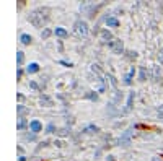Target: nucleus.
<instances>
[{
    "mask_svg": "<svg viewBox=\"0 0 163 161\" xmlns=\"http://www.w3.org/2000/svg\"><path fill=\"white\" fill-rule=\"evenodd\" d=\"M160 111H162V114H163V107H160Z\"/></svg>",
    "mask_w": 163,
    "mask_h": 161,
    "instance_id": "7c9ffc66",
    "label": "nucleus"
},
{
    "mask_svg": "<svg viewBox=\"0 0 163 161\" xmlns=\"http://www.w3.org/2000/svg\"><path fill=\"white\" fill-rule=\"evenodd\" d=\"M18 160H20V161H26V158H25V156H20Z\"/></svg>",
    "mask_w": 163,
    "mask_h": 161,
    "instance_id": "c756f323",
    "label": "nucleus"
},
{
    "mask_svg": "<svg viewBox=\"0 0 163 161\" xmlns=\"http://www.w3.org/2000/svg\"><path fill=\"white\" fill-rule=\"evenodd\" d=\"M158 60H160V64H163V49H160V52H158Z\"/></svg>",
    "mask_w": 163,
    "mask_h": 161,
    "instance_id": "b1692460",
    "label": "nucleus"
},
{
    "mask_svg": "<svg viewBox=\"0 0 163 161\" xmlns=\"http://www.w3.org/2000/svg\"><path fill=\"white\" fill-rule=\"evenodd\" d=\"M28 20L34 28H44L49 21V10L47 8H36L28 15Z\"/></svg>",
    "mask_w": 163,
    "mask_h": 161,
    "instance_id": "f257e3e1",
    "label": "nucleus"
},
{
    "mask_svg": "<svg viewBox=\"0 0 163 161\" xmlns=\"http://www.w3.org/2000/svg\"><path fill=\"white\" fill-rule=\"evenodd\" d=\"M16 112H18V116L20 117H23V116H26V114H30V109L25 107L23 104H18L16 106Z\"/></svg>",
    "mask_w": 163,
    "mask_h": 161,
    "instance_id": "0eeeda50",
    "label": "nucleus"
},
{
    "mask_svg": "<svg viewBox=\"0 0 163 161\" xmlns=\"http://www.w3.org/2000/svg\"><path fill=\"white\" fill-rule=\"evenodd\" d=\"M152 80L153 81L160 80V67H153L152 68Z\"/></svg>",
    "mask_w": 163,
    "mask_h": 161,
    "instance_id": "9b49d317",
    "label": "nucleus"
},
{
    "mask_svg": "<svg viewBox=\"0 0 163 161\" xmlns=\"http://www.w3.org/2000/svg\"><path fill=\"white\" fill-rule=\"evenodd\" d=\"M145 80H147V68L142 67L140 68V81H145Z\"/></svg>",
    "mask_w": 163,
    "mask_h": 161,
    "instance_id": "a211bd4d",
    "label": "nucleus"
},
{
    "mask_svg": "<svg viewBox=\"0 0 163 161\" xmlns=\"http://www.w3.org/2000/svg\"><path fill=\"white\" fill-rule=\"evenodd\" d=\"M90 130L98 132V127H96V125H90V127H87V129H85V132H90Z\"/></svg>",
    "mask_w": 163,
    "mask_h": 161,
    "instance_id": "5701e85b",
    "label": "nucleus"
},
{
    "mask_svg": "<svg viewBox=\"0 0 163 161\" xmlns=\"http://www.w3.org/2000/svg\"><path fill=\"white\" fill-rule=\"evenodd\" d=\"M134 73H135V70H134V68H132V70H131V72H129V73H127V75L124 76V83H126V85H131V83H132Z\"/></svg>",
    "mask_w": 163,
    "mask_h": 161,
    "instance_id": "ddd939ff",
    "label": "nucleus"
},
{
    "mask_svg": "<svg viewBox=\"0 0 163 161\" xmlns=\"http://www.w3.org/2000/svg\"><path fill=\"white\" fill-rule=\"evenodd\" d=\"M23 62H25V54H23L21 50H18V52H16V64H18V65H21Z\"/></svg>",
    "mask_w": 163,
    "mask_h": 161,
    "instance_id": "2eb2a0df",
    "label": "nucleus"
},
{
    "mask_svg": "<svg viewBox=\"0 0 163 161\" xmlns=\"http://www.w3.org/2000/svg\"><path fill=\"white\" fill-rule=\"evenodd\" d=\"M106 25L108 26H112V28H116V26H119V20H117V18H114V16H109V18H106Z\"/></svg>",
    "mask_w": 163,
    "mask_h": 161,
    "instance_id": "1a4fd4ad",
    "label": "nucleus"
},
{
    "mask_svg": "<svg viewBox=\"0 0 163 161\" xmlns=\"http://www.w3.org/2000/svg\"><path fill=\"white\" fill-rule=\"evenodd\" d=\"M54 33H56V36H59V38H65L67 36V31L64 30V28H56Z\"/></svg>",
    "mask_w": 163,
    "mask_h": 161,
    "instance_id": "dca6fc26",
    "label": "nucleus"
},
{
    "mask_svg": "<svg viewBox=\"0 0 163 161\" xmlns=\"http://www.w3.org/2000/svg\"><path fill=\"white\" fill-rule=\"evenodd\" d=\"M132 101H134V93L129 95V99H127V106H126V111H131L132 109Z\"/></svg>",
    "mask_w": 163,
    "mask_h": 161,
    "instance_id": "f3484780",
    "label": "nucleus"
},
{
    "mask_svg": "<svg viewBox=\"0 0 163 161\" xmlns=\"http://www.w3.org/2000/svg\"><path fill=\"white\" fill-rule=\"evenodd\" d=\"M26 127H28V121H26L25 117H20L18 122H16V129H18V130H25Z\"/></svg>",
    "mask_w": 163,
    "mask_h": 161,
    "instance_id": "6e6552de",
    "label": "nucleus"
},
{
    "mask_svg": "<svg viewBox=\"0 0 163 161\" xmlns=\"http://www.w3.org/2000/svg\"><path fill=\"white\" fill-rule=\"evenodd\" d=\"M87 98H90V99H93V101H96L98 99V95H95L93 91H90V93H87Z\"/></svg>",
    "mask_w": 163,
    "mask_h": 161,
    "instance_id": "412c9836",
    "label": "nucleus"
},
{
    "mask_svg": "<svg viewBox=\"0 0 163 161\" xmlns=\"http://www.w3.org/2000/svg\"><path fill=\"white\" fill-rule=\"evenodd\" d=\"M101 38H103L104 41H112V34H111L108 30H103V31H101Z\"/></svg>",
    "mask_w": 163,
    "mask_h": 161,
    "instance_id": "4468645a",
    "label": "nucleus"
},
{
    "mask_svg": "<svg viewBox=\"0 0 163 161\" xmlns=\"http://www.w3.org/2000/svg\"><path fill=\"white\" fill-rule=\"evenodd\" d=\"M109 49L112 54H122L124 52V42L121 39H112L109 42Z\"/></svg>",
    "mask_w": 163,
    "mask_h": 161,
    "instance_id": "20e7f679",
    "label": "nucleus"
},
{
    "mask_svg": "<svg viewBox=\"0 0 163 161\" xmlns=\"http://www.w3.org/2000/svg\"><path fill=\"white\" fill-rule=\"evenodd\" d=\"M26 72H28V73H36V72H39V65H38L36 62H33V64H30V65H28Z\"/></svg>",
    "mask_w": 163,
    "mask_h": 161,
    "instance_id": "9d476101",
    "label": "nucleus"
},
{
    "mask_svg": "<svg viewBox=\"0 0 163 161\" xmlns=\"http://www.w3.org/2000/svg\"><path fill=\"white\" fill-rule=\"evenodd\" d=\"M39 103L42 106H46V107H51L54 103H52V99L49 98V96H46V95H41V98H39Z\"/></svg>",
    "mask_w": 163,
    "mask_h": 161,
    "instance_id": "423d86ee",
    "label": "nucleus"
},
{
    "mask_svg": "<svg viewBox=\"0 0 163 161\" xmlns=\"http://www.w3.org/2000/svg\"><path fill=\"white\" fill-rule=\"evenodd\" d=\"M108 161H116V160H114V156H108Z\"/></svg>",
    "mask_w": 163,
    "mask_h": 161,
    "instance_id": "c85d7f7f",
    "label": "nucleus"
},
{
    "mask_svg": "<svg viewBox=\"0 0 163 161\" xmlns=\"http://www.w3.org/2000/svg\"><path fill=\"white\" fill-rule=\"evenodd\" d=\"M57 135H61V137H65V135H69V129H61V130L57 132Z\"/></svg>",
    "mask_w": 163,
    "mask_h": 161,
    "instance_id": "aec40b11",
    "label": "nucleus"
},
{
    "mask_svg": "<svg viewBox=\"0 0 163 161\" xmlns=\"http://www.w3.org/2000/svg\"><path fill=\"white\" fill-rule=\"evenodd\" d=\"M30 129L33 133H38V132L42 130V125H41V122L39 121H31L30 122Z\"/></svg>",
    "mask_w": 163,
    "mask_h": 161,
    "instance_id": "39448f33",
    "label": "nucleus"
},
{
    "mask_svg": "<svg viewBox=\"0 0 163 161\" xmlns=\"http://www.w3.org/2000/svg\"><path fill=\"white\" fill-rule=\"evenodd\" d=\"M30 86H31V88H33V90H39V86L36 85L34 81H31V83H30Z\"/></svg>",
    "mask_w": 163,
    "mask_h": 161,
    "instance_id": "a878e982",
    "label": "nucleus"
},
{
    "mask_svg": "<svg viewBox=\"0 0 163 161\" xmlns=\"http://www.w3.org/2000/svg\"><path fill=\"white\" fill-rule=\"evenodd\" d=\"M54 145L59 146V148H62V146H64V143H62V142H59V140H56V142H54Z\"/></svg>",
    "mask_w": 163,
    "mask_h": 161,
    "instance_id": "bb28decb",
    "label": "nucleus"
},
{
    "mask_svg": "<svg viewBox=\"0 0 163 161\" xmlns=\"http://www.w3.org/2000/svg\"><path fill=\"white\" fill-rule=\"evenodd\" d=\"M73 31H75V34L78 38H87L88 36V25L85 20H78L75 21V25H73Z\"/></svg>",
    "mask_w": 163,
    "mask_h": 161,
    "instance_id": "f03ea898",
    "label": "nucleus"
},
{
    "mask_svg": "<svg viewBox=\"0 0 163 161\" xmlns=\"http://www.w3.org/2000/svg\"><path fill=\"white\" fill-rule=\"evenodd\" d=\"M51 33H52L51 30H44V31H42V34H41V36H42V39H47V38L51 36Z\"/></svg>",
    "mask_w": 163,
    "mask_h": 161,
    "instance_id": "6ab92c4d",
    "label": "nucleus"
},
{
    "mask_svg": "<svg viewBox=\"0 0 163 161\" xmlns=\"http://www.w3.org/2000/svg\"><path fill=\"white\" fill-rule=\"evenodd\" d=\"M127 57H129V59H135V57H137V52H132V50H131Z\"/></svg>",
    "mask_w": 163,
    "mask_h": 161,
    "instance_id": "393cba45",
    "label": "nucleus"
},
{
    "mask_svg": "<svg viewBox=\"0 0 163 161\" xmlns=\"http://www.w3.org/2000/svg\"><path fill=\"white\" fill-rule=\"evenodd\" d=\"M20 41H21V44H25V46H30V44H31V41H33V38H31L30 34H21Z\"/></svg>",
    "mask_w": 163,
    "mask_h": 161,
    "instance_id": "f8f14e48",
    "label": "nucleus"
},
{
    "mask_svg": "<svg viewBox=\"0 0 163 161\" xmlns=\"http://www.w3.org/2000/svg\"><path fill=\"white\" fill-rule=\"evenodd\" d=\"M152 161H163V160H160L158 156H153V158H152Z\"/></svg>",
    "mask_w": 163,
    "mask_h": 161,
    "instance_id": "cd10ccee",
    "label": "nucleus"
},
{
    "mask_svg": "<svg viewBox=\"0 0 163 161\" xmlns=\"http://www.w3.org/2000/svg\"><path fill=\"white\" fill-rule=\"evenodd\" d=\"M46 130H47V133H51V132H54V130H56V127H54V124H49Z\"/></svg>",
    "mask_w": 163,
    "mask_h": 161,
    "instance_id": "4be33fe9",
    "label": "nucleus"
},
{
    "mask_svg": "<svg viewBox=\"0 0 163 161\" xmlns=\"http://www.w3.org/2000/svg\"><path fill=\"white\" fill-rule=\"evenodd\" d=\"M132 135H134L132 129H127L126 132H122L121 138H119V145L121 146H129L131 145V142H132Z\"/></svg>",
    "mask_w": 163,
    "mask_h": 161,
    "instance_id": "7ed1b4c3",
    "label": "nucleus"
}]
</instances>
